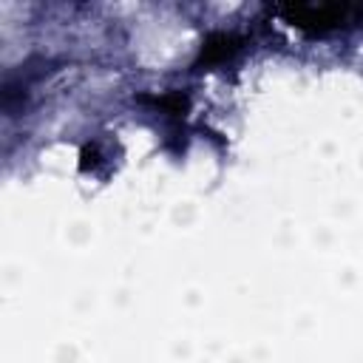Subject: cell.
Here are the masks:
<instances>
[{
	"mask_svg": "<svg viewBox=\"0 0 363 363\" xmlns=\"http://www.w3.org/2000/svg\"><path fill=\"white\" fill-rule=\"evenodd\" d=\"M360 6H286L284 14H289L298 26H315V28H326V26H340L343 20H349L352 14H360Z\"/></svg>",
	"mask_w": 363,
	"mask_h": 363,
	"instance_id": "6da1fadb",
	"label": "cell"
}]
</instances>
